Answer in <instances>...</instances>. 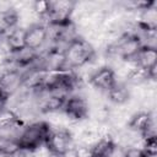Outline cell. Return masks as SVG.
Listing matches in <instances>:
<instances>
[{"instance_id": "ac0fdd59", "label": "cell", "mask_w": 157, "mask_h": 157, "mask_svg": "<svg viewBox=\"0 0 157 157\" xmlns=\"http://www.w3.org/2000/svg\"><path fill=\"white\" fill-rule=\"evenodd\" d=\"M18 80H20V77H18V75L16 72H13V71L12 72H7V74H5V75H2L0 77V88H2L6 92H9V88L10 87H15L17 85Z\"/></svg>"}, {"instance_id": "5bb4252c", "label": "cell", "mask_w": 157, "mask_h": 157, "mask_svg": "<svg viewBox=\"0 0 157 157\" xmlns=\"http://www.w3.org/2000/svg\"><path fill=\"white\" fill-rule=\"evenodd\" d=\"M18 115L9 109V108H2L0 110V130H7L13 128L18 123Z\"/></svg>"}, {"instance_id": "2e32d148", "label": "cell", "mask_w": 157, "mask_h": 157, "mask_svg": "<svg viewBox=\"0 0 157 157\" xmlns=\"http://www.w3.org/2000/svg\"><path fill=\"white\" fill-rule=\"evenodd\" d=\"M142 150L148 157H155L157 155V136L155 132L144 136Z\"/></svg>"}, {"instance_id": "5b68a950", "label": "cell", "mask_w": 157, "mask_h": 157, "mask_svg": "<svg viewBox=\"0 0 157 157\" xmlns=\"http://www.w3.org/2000/svg\"><path fill=\"white\" fill-rule=\"evenodd\" d=\"M63 109L65 114L72 120H83L88 117V103L80 96H71L65 99Z\"/></svg>"}, {"instance_id": "277c9868", "label": "cell", "mask_w": 157, "mask_h": 157, "mask_svg": "<svg viewBox=\"0 0 157 157\" xmlns=\"http://www.w3.org/2000/svg\"><path fill=\"white\" fill-rule=\"evenodd\" d=\"M45 147L49 153L64 156L72 148V136L67 130H52L45 139Z\"/></svg>"}, {"instance_id": "7402d4cb", "label": "cell", "mask_w": 157, "mask_h": 157, "mask_svg": "<svg viewBox=\"0 0 157 157\" xmlns=\"http://www.w3.org/2000/svg\"><path fill=\"white\" fill-rule=\"evenodd\" d=\"M125 151H126V148H124V147H121V146L115 144L113 150L110 151V153L107 157H125Z\"/></svg>"}, {"instance_id": "8992f818", "label": "cell", "mask_w": 157, "mask_h": 157, "mask_svg": "<svg viewBox=\"0 0 157 157\" xmlns=\"http://www.w3.org/2000/svg\"><path fill=\"white\" fill-rule=\"evenodd\" d=\"M90 83L92 86H94L96 88L109 92L118 82L115 78L114 70L108 66H103V67L98 69L94 74H92V76L90 77Z\"/></svg>"}, {"instance_id": "cb8c5ba5", "label": "cell", "mask_w": 157, "mask_h": 157, "mask_svg": "<svg viewBox=\"0 0 157 157\" xmlns=\"http://www.w3.org/2000/svg\"><path fill=\"white\" fill-rule=\"evenodd\" d=\"M0 157H12L11 155H9V153H6V152H4V151H1L0 150Z\"/></svg>"}, {"instance_id": "9c48e42d", "label": "cell", "mask_w": 157, "mask_h": 157, "mask_svg": "<svg viewBox=\"0 0 157 157\" xmlns=\"http://www.w3.org/2000/svg\"><path fill=\"white\" fill-rule=\"evenodd\" d=\"M134 60L137 66L148 71L150 69L157 66V50L152 45H142Z\"/></svg>"}, {"instance_id": "d6986e66", "label": "cell", "mask_w": 157, "mask_h": 157, "mask_svg": "<svg viewBox=\"0 0 157 157\" xmlns=\"http://www.w3.org/2000/svg\"><path fill=\"white\" fill-rule=\"evenodd\" d=\"M146 78H148L147 71L140 66H136L135 69H132L128 75V80L132 83H140V82L145 81Z\"/></svg>"}, {"instance_id": "8fae6325", "label": "cell", "mask_w": 157, "mask_h": 157, "mask_svg": "<svg viewBox=\"0 0 157 157\" xmlns=\"http://www.w3.org/2000/svg\"><path fill=\"white\" fill-rule=\"evenodd\" d=\"M25 32L26 29L23 28H13L6 37V42L9 45V49L12 53H21L26 49L25 45Z\"/></svg>"}, {"instance_id": "ffe728a7", "label": "cell", "mask_w": 157, "mask_h": 157, "mask_svg": "<svg viewBox=\"0 0 157 157\" xmlns=\"http://www.w3.org/2000/svg\"><path fill=\"white\" fill-rule=\"evenodd\" d=\"M49 6H50V1L48 0H37L33 2V10L40 17H47L49 12Z\"/></svg>"}, {"instance_id": "3957f363", "label": "cell", "mask_w": 157, "mask_h": 157, "mask_svg": "<svg viewBox=\"0 0 157 157\" xmlns=\"http://www.w3.org/2000/svg\"><path fill=\"white\" fill-rule=\"evenodd\" d=\"M75 6H76V2L71 0L50 1L47 18L49 20L50 25H54L58 27H66L70 25Z\"/></svg>"}, {"instance_id": "30bf717a", "label": "cell", "mask_w": 157, "mask_h": 157, "mask_svg": "<svg viewBox=\"0 0 157 157\" xmlns=\"http://www.w3.org/2000/svg\"><path fill=\"white\" fill-rule=\"evenodd\" d=\"M152 124H153V120H152L151 114L147 112H140V113H136L130 119L129 128L134 131L141 132L145 136V135L151 134L150 131L152 129Z\"/></svg>"}, {"instance_id": "603a6c76", "label": "cell", "mask_w": 157, "mask_h": 157, "mask_svg": "<svg viewBox=\"0 0 157 157\" xmlns=\"http://www.w3.org/2000/svg\"><path fill=\"white\" fill-rule=\"evenodd\" d=\"M7 99H9V92L0 88V110L2 108H5V105L7 103Z\"/></svg>"}, {"instance_id": "d4e9b609", "label": "cell", "mask_w": 157, "mask_h": 157, "mask_svg": "<svg viewBox=\"0 0 157 157\" xmlns=\"http://www.w3.org/2000/svg\"><path fill=\"white\" fill-rule=\"evenodd\" d=\"M48 157H64V156H59V155H53V153H49Z\"/></svg>"}, {"instance_id": "484cf974", "label": "cell", "mask_w": 157, "mask_h": 157, "mask_svg": "<svg viewBox=\"0 0 157 157\" xmlns=\"http://www.w3.org/2000/svg\"><path fill=\"white\" fill-rule=\"evenodd\" d=\"M91 157H92V156H91Z\"/></svg>"}, {"instance_id": "e0dca14e", "label": "cell", "mask_w": 157, "mask_h": 157, "mask_svg": "<svg viewBox=\"0 0 157 157\" xmlns=\"http://www.w3.org/2000/svg\"><path fill=\"white\" fill-rule=\"evenodd\" d=\"M0 150L13 156L20 151L17 139H9V137H1L0 139Z\"/></svg>"}, {"instance_id": "52a82bcc", "label": "cell", "mask_w": 157, "mask_h": 157, "mask_svg": "<svg viewBox=\"0 0 157 157\" xmlns=\"http://www.w3.org/2000/svg\"><path fill=\"white\" fill-rule=\"evenodd\" d=\"M47 39V27L43 25H32L25 32V45L28 50L40 48Z\"/></svg>"}, {"instance_id": "ba28073f", "label": "cell", "mask_w": 157, "mask_h": 157, "mask_svg": "<svg viewBox=\"0 0 157 157\" xmlns=\"http://www.w3.org/2000/svg\"><path fill=\"white\" fill-rule=\"evenodd\" d=\"M141 47H142V44H141L139 37L128 36V37H125L123 40H120L118 43L117 53L124 60H134Z\"/></svg>"}, {"instance_id": "4fadbf2b", "label": "cell", "mask_w": 157, "mask_h": 157, "mask_svg": "<svg viewBox=\"0 0 157 157\" xmlns=\"http://www.w3.org/2000/svg\"><path fill=\"white\" fill-rule=\"evenodd\" d=\"M115 142L112 137L105 136L101 140H98L92 147H91V156L92 157H107L110 151L113 150Z\"/></svg>"}, {"instance_id": "6da1fadb", "label": "cell", "mask_w": 157, "mask_h": 157, "mask_svg": "<svg viewBox=\"0 0 157 157\" xmlns=\"http://www.w3.org/2000/svg\"><path fill=\"white\" fill-rule=\"evenodd\" d=\"M94 56L93 47L83 38L71 39L64 52V63L69 67H81Z\"/></svg>"}, {"instance_id": "7a4b0ae2", "label": "cell", "mask_w": 157, "mask_h": 157, "mask_svg": "<svg viewBox=\"0 0 157 157\" xmlns=\"http://www.w3.org/2000/svg\"><path fill=\"white\" fill-rule=\"evenodd\" d=\"M50 131V126L44 121H37L28 125L20 137H17V144L20 151H34L45 144V139Z\"/></svg>"}, {"instance_id": "7c38bea8", "label": "cell", "mask_w": 157, "mask_h": 157, "mask_svg": "<svg viewBox=\"0 0 157 157\" xmlns=\"http://www.w3.org/2000/svg\"><path fill=\"white\" fill-rule=\"evenodd\" d=\"M18 22V13L13 9H6L0 11V36L11 32L16 28Z\"/></svg>"}, {"instance_id": "9a60e30c", "label": "cell", "mask_w": 157, "mask_h": 157, "mask_svg": "<svg viewBox=\"0 0 157 157\" xmlns=\"http://www.w3.org/2000/svg\"><path fill=\"white\" fill-rule=\"evenodd\" d=\"M107 93H108L110 101L114 102V103H117V104H121V103L126 102L128 98H129V92H128V90H126L124 86L118 85V83H117L109 92H107Z\"/></svg>"}, {"instance_id": "44dd1931", "label": "cell", "mask_w": 157, "mask_h": 157, "mask_svg": "<svg viewBox=\"0 0 157 157\" xmlns=\"http://www.w3.org/2000/svg\"><path fill=\"white\" fill-rule=\"evenodd\" d=\"M125 157H148L142 148H137V147H131V148H126L125 151Z\"/></svg>"}]
</instances>
